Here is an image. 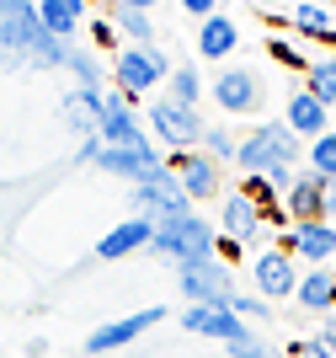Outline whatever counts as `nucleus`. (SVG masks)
Here are the masks:
<instances>
[{
  "instance_id": "f257e3e1",
  "label": "nucleus",
  "mask_w": 336,
  "mask_h": 358,
  "mask_svg": "<svg viewBox=\"0 0 336 358\" xmlns=\"http://www.w3.org/2000/svg\"><path fill=\"white\" fill-rule=\"evenodd\" d=\"M299 161H305V145L288 134V123H283V118L246 129L240 145H235V171H240V177H267L278 193H288V187H293Z\"/></svg>"
},
{
  "instance_id": "f03ea898",
  "label": "nucleus",
  "mask_w": 336,
  "mask_h": 358,
  "mask_svg": "<svg viewBox=\"0 0 336 358\" xmlns=\"http://www.w3.org/2000/svg\"><path fill=\"white\" fill-rule=\"evenodd\" d=\"M149 252L166 257L171 268H192V262L219 257V230H214L198 209H187V214H176V220H161V224H155Z\"/></svg>"
},
{
  "instance_id": "7ed1b4c3",
  "label": "nucleus",
  "mask_w": 336,
  "mask_h": 358,
  "mask_svg": "<svg viewBox=\"0 0 336 358\" xmlns=\"http://www.w3.org/2000/svg\"><path fill=\"white\" fill-rule=\"evenodd\" d=\"M0 48L16 54L22 64H32V70H64L75 43H59L54 32L43 27L38 6H32V11H22V16H0Z\"/></svg>"
},
{
  "instance_id": "20e7f679",
  "label": "nucleus",
  "mask_w": 336,
  "mask_h": 358,
  "mask_svg": "<svg viewBox=\"0 0 336 358\" xmlns=\"http://www.w3.org/2000/svg\"><path fill=\"white\" fill-rule=\"evenodd\" d=\"M171 70H176V64L166 59L161 43H145V48L123 43V48H117V59H112V86L123 91L129 102H139V96H149L155 86H166Z\"/></svg>"
},
{
  "instance_id": "39448f33",
  "label": "nucleus",
  "mask_w": 336,
  "mask_h": 358,
  "mask_svg": "<svg viewBox=\"0 0 336 358\" xmlns=\"http://www.w3.org/2000/svg\"><path fill=\"white\" fill-rule=\"evenodd\" d=\"M208 96L219 102L224 118H256L267 107V80L251 64H224L214 80H208Z\"/></svg>"
},
{
  "instance_id": "423d86ee",
  "label": "nucleus",
  "mask_w": 336,
  "mask_h": 358,
  "mask_svg": "<svg viewBox=\"0 0 336 358\" xmlns=\"http://www.w3.org/2000/svg\"><path fill=\"white\" fill-rule=\"evenodd\" d=\"M149 139H161L171 155H187V150H198L203 145V129L208 123L198 118V107H182V102H171V96H155L149 102Z\"/></svg>"
},
{
  "instance_id": "0eeeda50",
  "label": "nucleus",
  "mask_w": 336,
  "mask_h": 358,
  "mask_svg": "<svg viewBox=\"0 0 336 358\" xmlns=\"http://www.w3.org/2000/svg\"><path fill=\"white\" fill-rule=\"evenodd\" d=\"M176 289L187 294V305H219L230 310L235 299V273L224 257H208V262H192V268H176Z\"/></svg>"
},
{
  "instance_id": "6e6552de",
  "label": "nucleus",
  "mask_w": 336,
  "mask_h": 358,
  "mask_svg": "<svg viewBox=\"0 0 336 358\" xmlns=\"http://www.w3.org/2000/svg\"><path fill=\"white\" fill-rule=\"evenodd\" d=\"M96 139H102V145H117V150H155V145H149V129L133 118V102L117 86L102 91V123H96Z\"/></svg>"
},
{
  "instance_id": "1a4fd4ad",
  "label": "nucleus",
  "mask_w": 336,
  "mask_h": 358,
  "mask_svg": "<svg viewBox=\"0 0 336 358\" xmlns=\"http://www.w3.org/2000/svg\"><path fill=\"white\" fill-rule=\"evenodd\" d=\"M187 209H192V198L182 193V182H176L171 166H161L149 182H139V187H133V214H139V220H149V224L176 220V214H187Z\"/></svg>"
},
{
  "instance_id": "9d476101",
  "label": "nucleus",
  "mask_w": 336,
  "mask_h": 358,
  "mask_svg": "<svg viewBox=\"0 0 336 358\" xmlns=\"http://www.w3.org/2000/svg\"><path fill=\"white\" fill-rule=\"evenodd\" d=\"M251 284H256V294L272 305V299H293V289H299V262H293L283 246H267V252L251 257Z\"/></svg>"
},
{
  "instance_id": "9b49d317",
  "label": "nucleus",
  "mask_w": 336,
  "mask_h": 358,
  "mask_svg": "<svg viewBox=\"0 0 336 358\" xmlns=\"http://www.w3.org/2000/svg\"><path fill=\"white\" fill-rule=\"evenodd\" d=\"M166 321V310L161 305H149V310H133V315H117V321H107V327H96L86 337V353L91 358H102V353H117V348H129V343H139L149 327H161Z\"/></svg>"
},
{
  "instance_id": "f8f14e48",
  "label": "nucleus",
  "mask_w": 336,
  "mask_h": 358,
  "mask_svg": "<svg viewBox=\"0 0 336 358\" xmlns=\"http://www.w3.org/2000/svg\"><path fill=\"white\" fill-rule=\"evenodd\" d=\"M166 166L176 171V182H182V193H187L192 203H208V198H219V187H224L219 161H208L203 150H187V155H166Z\"/></svg>"
},
{
  "instance_id": "ddd939ff",
  "label": "nucleus",
  "mask_w": 336,
  "mask_h": 358,
  "mask_svg": "<svg viewBox=\"0 0 336 358\" xmlns=\"http://www.w3.org/2000/svg\"><path fill=\"white\" fill-rule=\"evenodd\" d=\"M182 327L198 331V337H214V343H224V348L251 343V337H256L235 310H219V305H187V310H182Z\"/></svg>"
},
{
  "instance_id": "4468645a",
  "label": "nucleus",
  "mask_w": 336,
  "mask_h": 358,
  "mask_svg": "<svg viewBox=\"0 0 336 358\" xmlns=\"http://www.w3.org/2000/svg\"><path fill=\"white\" fill-rule=\"evenodd\" d=\"M283 252L293 257V262H309V268H326L336 257V224L326 220H309V224H288V236L278 241Z\"/></svg>"
},
{
  "instance_id": "2eb2a0df",
  "label": "nucleus",
  "mask_w": 336,
  "mask_h": 358,
  "mask_svg": "<svg viewBox=\"0 0 336 358\" xmlns=\"http://www.w3.org/2000/svg\"><path fill=\"white\" fill-rule=\"evenodd\" d=\"M283 123H288V134L299 139V145H309V139L331 134V107H326L321 96H309L305 86H293L288 107H283Z\"/></svg>"
},
{
  "instance_id": "dca6fc26",
  "label": "nucleus",
  "mask_w": 336,
  "mask_h": 358,
  "mask_svg": "<svg viewBox=\"0 0 336 358\" xmlns=\"http://www.w3.org/2000/svg\"><path fill=\"white\" fill-rule=\"evenodd\" d=\"M91 166H102L107 177H123L129 187H139V182H149L166 166V155H161V150H117V145H102Z\"/></svg>"
},
{
  "instance_id": "f3484780",
  "label": "nucleus",
  "mask_w": 336,
  "mask_h": 358,
  "mask_svg": "<svg viewBox=\"0 0 336 358\" xmlns=\"http://www.w3.org/2000/svg\"><path fill=\"white\" fill-rule=\"evenodd\" d=\"M283 214L288 224H309V220H326V177H315L309 166H299L293 187L283 193Z\"/></svg>"
},
{
  "instance_id": "a211bd4d",
  "label": "nucleus",
  "mask_w": 336,
  "mask_h": 358,
  "mask_svg": "<svg viewBox=\"0 0 336 358\" xmlns=\"http://www.w3.org/2000/svg\"><path fill=\"white\" fill-rule=\"evenodd\" d=\"M262 224H267V214L256 209V203H251L240 187H235V193H224V203H219V236H224V241L246 246V241L262 236Z\"/></svg>"
},
{
  "instance_id": "6ab92c4d",
  "label": "nucleus",
  "mask_w": 336,
  "mask_h": 358,
  "mask_svg": "<svg viewBox=\"0 0 336 358\" xmlns=\"http://www.w3.org/2000/svg\"><path fill=\"white\" fill-rule=\"evenodd\" d=\"M192 48H198V59H208V64L230 59L235 48H240V27H235V16L214 11L208 22H198V38H192Z\"/></svg>"
},
{
  "instance_id": "aec40b11",
  "label": "nucleus",
  "mask_w": 336,
  "mask_h": 358,
  "mask_svg": "<svg viewBox=\"0 0 336 358\" xmlns=\"http://www.w3.org/2000/svg\"><path fill=\"white\" fill-rule=\"evenodd\" d=\"M149 236H155V224L139 220V214H129L123 224H112V230L96 241V257H102V262H123V257H133L139 246H149Z\"/></svg>"
},
{
  "instance_id": "412c9836",
  "label": "nucleus",
  "mask_w": 336,
  "mask_h": 358,
  "mask_svg": "<svg viewBox=\"0 0 336 358\" xmlns=\"http://www.w3.org/2000/svg\"><path fill=\"white\" fill-rule=\"evenodd\" d=\"M293 305L309 315H331L336 310V273L331 268H305L299 273V289H293Z\"/></svg>"
},
{
  "instance_id": "4be33fe9",
  "label": "nucleus",
  "mask_w": 336,
  "mask_h": 358,
  "mask_svg": "<svg viewBox=\"0 0 336 358\" xmlns=\"http://www.w3.org/2000/svg\"><path fill=\"white\" fill-rule=\"evenodd\" d=\"M38 16L59 43H75L80 27H86V0H38Z\"/></svg>"
},
{
  "instance_id": "5701e85b",
  "label": "nucleus",
  "mask_w": 336,
  "mask_h": 358,
  "mask_svg": "<svg viewBox=\"0 0 336 358\" xmlns=\"http://www.w3.org/2000/svg\"><path fill=\"white\" fill-rule=\"evenodd\" d=\"M96 123H102V96L96 91H70L64 96V129L80 139H96Z\"/></svg>"
},
{
  "instance_id": "b1692460",
  "label": "nucleus",
  "mask_w": 336,
  "mask_h": 358,
  "mask_svg": "<svg viewBox=\"0 0 336 358\" xmlns=\"http://www.w3.org/2000/svg\"><path fill=\"white\" fill-rule=\"evenodd\" d=\"M288 22H293V32H299V38H315V43L336 38V11L326 6V0H299Z\"/></svg>"
},
{
  "instance_id": "393cba45",
  "label": "nucleus",
  "mask_w": 336,
  "mask_h": 358,
  "mask_svg": "<svg viewBox=\"0 0 336 358\" xmlns=\"http://www.w3.org/2000/svg\"><path fill=\"white\" fill-rule=\"evenodd\" d=\"M117 27V38L123 43H133V48H145V43H155V22H149V11H129V6H117L112 0V16H107Z\"/></svg>"
},
{
  "instance_id": "a878e982",
  "label": "nucleus",
  "mask_w": 336,
  "mask_h": 358,
  "mask_svg": "<svg viewBox=\"0 0 336 358\" xmlns=\"http://www.w3.org/2000/svg\"><path fill=\"white\" fill-rule=\"evenodd\" d=\"M305 91H309V96H321V102L331 107V118H336V54H321V59H309V70H305Z\"/></svg>"
},
{
  "instance_id": "bb28decb",
  "label": "nucleus",
  "mask_w": 336,
  "mask_h": 358,
  "mask_svg": "<svg viewBox=\"0 0 336 358\" xmlns=\"http://www.w3.org/2000/svg\"><path fill=\"white\" fill-rule=\"evenodd\" d=\"M64 70L75 75V91H96V96L107 91V80H102V59H96L91 48H70V59H64Z\"/></svg>"
},
{
  "instance_id": "cd10ccee",
  "label": "nucleus",
  "mask_w": 336,
  "mask_h": 358,
  "mask_svg": "<svg viewBox=\"0 0 336 358\" xmlns=\"http://www.w3.org/2000/svg\"><path fill=\"white\" fill-rule=\"evenodd\" d=\"M166 96L182 102V107H198V102H203V75L192 70V64H176L171 80H166Z\"/></svg>"
},
{
  "instance_id": "c85d7f7f",
  "label": "nucleus",
  "mask_w": 336,
  "mask_h": 358,
  "mask_svg": "<svg viewBox=\"0 0 336 358\" xmlns=\"http://www.w3.org/2000/svg\"><path fill=\"white\" fill-rule=\"evenodd\" d=\"M305 166L315 171V177L336 182V129H331V134H321V139H309V145H305Z\"/></svg>"
},
{
  "instance_id": "c756f323",
  "label": "nucleus",
  "mask_w": 336,
  "mask_h": 358,
  "mask_svg": "<svg viewBox=\"0 0 336 358\" xmlns=\"http://www.w3.org/2000/svg\"><path fill=\"white\" fill-rule=\"evenodd\" d=\"M235 145H240V134H230V129H224V123H208V129H203V145H198V150H203V155H208V161H235Z\"/></svg>"
},
{
  "instance_id": "7c9ffc66",
  "label": "nucleus",
  "mask_w": 336,
  "mask_h": 358,
  "mask_svg": "<svg viewBox=\"0 0 336 358\" xmlns=\"http://www.w3.org/2000/svg\"><path fill=\"white\" fill-rule=\"evenodd\" d=\"M267 54H272V59H278V64H288V70H299V75L309 70L305 48H299V43H288V38H267Z\"/></svg>"
},
{
  "instance_id": "2f4dec72",
  "label": "nucleus",
  "mask_w": 336,
  "mask_h": 358,
  "mask_svg": "<svg viewBox=\"0 0 336 358\" xmlns=\"http://www.w3.org/2000/svg\"><path fill=\"white\" fill-rule=\"evenodd\" d=\"M230 310L240 315V321H267V315H272V305H267L262 294H240V289H235V299H230Z\"/></svg>"
},
{
  "instance_id": "473e14b6",
  "label": "nucleus",
  "mask_w": 336,
  "mask_h": 358,
  "mask_svg": "<svg viewBox=\"0 0 336 358\" xmlns=\"http://www.w3.org/2000/svg\"><path fill=\"white\" fill-rule=\"evenodd\" d=\"M176 6H182L187 16H198V22H208V16L219 11V0H176Z\"/></svg>"
},
{
  "instance_id": "72a5a7b5",
  "label": "nucleus",
  "mask_w": 336,
  "mask_h": 358,
  "mask_svg": "<svg viewBox=\"0 0 336 358\" xmlns=\"http://www.w3.org/2000/svg\"><path fill=\"white\" fill-rule=\"evenodd\" d=\"M230 358H272V353H267L262 337H251V343H235V348H230Z\"/></svg>"
},
{
  "instance_id": "f704fd0d",
  "label": "nucleus",
  "mask_w": 336,
  "mask_h": 358,
  "mask_svg": "<svg viewBox=\"0 0 336 358\" xmlns=\"http://www.w3.org/2000/svg\"><path fill=\"white\" fill-rule=\"evenodd\" d=\"M91 38H96V48H112V43H117V27H112V22L102 16V22L91 27Z\"/></svg>"
},
{
  "instance_id": "c9c22d12",
  "label": "nucleus",
  "mask_w": 336,
  "mask_h": 358,
  "mask_svg": "<svg viewBox=\"0 0 336 358\" xmlns=\"http://www.w3.org/2000/svg\"><path fill=\"white\" fill-rule=\"evenodd\" d=\"M293 358H336V353H326L321 343H309V337H305V343H293Z\"/></svg>"
},
{
  "instance_id": "e433bc0d",
  "label": "nucleus",
  "mask_w": 336,
  "mask_h": 358,
  "mask_svg": "<svg viewBox=\"0 0 336 358\" xmlns=\"http://www.w3.org/2000/svg\"><path fill=\"white\" fill-rule=\"evenodd\" d=\"M326 224H336V182H326Z\"/></svg>"
},
{
  "instance_id": "4c0bfd02",
  "label": "nucleus",
  "mask_w": 336,
  "mask_h": 358,
  "mask_svg": "<svg viewBox=\"0 0 336 358\" xmlns=\"http://www.w3.org/2000/svg\"><path fill=\"white\" fill-rule=\"evenodd\" d=\"M117 6H129V11H155L161 0H117Z\"/></svg>"
},
{
  "instance_id": "58836bf2",
  "label": "nucleus",
  "mask_w": 336,
  "mask_h": 358,
  "mask_svg": "<svg viewBox=\"0 0 336 358\" xmlns=\"http://www.w3.org/2000/svg\"><path fill=\"white\" fill-rule=\"evenodd\" d=\"M331 327H336V310H331Z\"/></svg>"
},
{
  "instance_id": "ea45409f",
  "label": "nucleus",
  "mask_w": 336,
  "mask_h": 358,
  "mask_svg": "<svg viewBox=\"0 0 336 358\" xmlns=\"http://www.w3.org/2000/svg\"><path fill=\"white\" fill-rule=\"evenodd\" d=\"M331 129H336V118H331Z\"/></svg>"
}]
</instances>
